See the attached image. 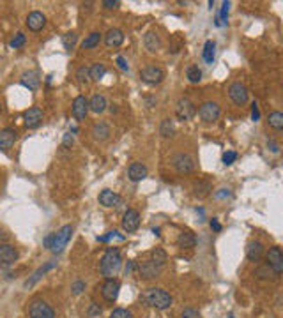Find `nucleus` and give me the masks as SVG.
I'll list each match as a JSON object with an SVG mask.
<instances>
[{"mask_svg": "<svg viewBox=\"0 0 283 318\" xmlns=\"http://www.w3.org/2000/svg\"><path fill=\"white\" fill-rule=\"evenodd\" d=\"M122 267V256L121 251L117 248H108L103 254L101 262H99V271L107 279H115V276L121 272Z\"/></svg>", "mask_w": 283, "mask_h": 318, "instance_id": "1", "label": "nucleus"}, {"mask_svg": "<svg viewBox=\"0 0 283 318\" xmlns=\"http://www.w3.org/2000/svg\"><path fill=\"white\" fill-rule=\"evenodd\" d=\"M140 300H144L147 306L161 309V311H165V309H168L172 306V297H170L168 292L163 290V288H149V290L140 297Z\"/></svg>", "mask_w": 283, "mask_h": 318, "instance_id": "2", "label": "nucleus"}, {"mask_svg": "<svg viewBox=\"0 0 283 318\" xmlns=\"http://www.w3.org/2000/svg\"><path fill=\"white\" fill-rule=\"evenodd\" d=\"M71 235H73V226L71 225H65L62 226L61 230L57 232V233H51V242H50V251L51 253H62L64 248L67 246V242L71 240Z\"/></svg>", "mask_w": 283, "mask_h": 318, "instance_id": "3", "label": "nucleus"}, {"mask_svg": "<svg viewBox=\"0 0 283 318\" xmlns=\"http://www.w3.org/2000/svg\"><path fill=\"white\" fill-rule=\"evenodd\" d=\"M170 165H172L179 173H191V171L195 170V159H193L190 154H184V152H179V154H175V156H172Z\"/></svg>", "mask_w": 283, "mask_h": 318, "instance_id": "4", "label": "nucleus"}, {"mask_svg": "<svg viewBox=\"0 0 283 318\" xmlns=\"http://www.w3.org/2000/svg\"><path fill=\"white\" fill-rule=\"evenodd\" d=\"M265 260H267V267L274 272V276H280L283 272V253L278 246H273L269 248L267 254H265Z\"/></svg>", "mask_w": 283, "mask_h": 318, "instance_id": "5", "label": "nucleus"}, {"mask_svg": "<svg viewBox=\"0 0 283 318\" xmlns=\"http://www.w3.org/2000/svg\"><path fill=\"white\" fill-rule=\"evenodd\" d=\"M195 115H196V108L188 97H181L175 103V117L179 120H191Z\"/></svg>", "mask_w": 283, "mask_h": 318, "instance_id": "6", "label": "nucleus"}, {"mask_svg": "<svg viewBox=\"0 0 283 318\" xmlns=\"http://www.w3.org/2000/svg\"><path fill=\"white\" fill-rule=\"evenodd\" d=\"M140 78L147 85H158L165 78V71L161 67H158V65H147V67L140 71Z\"/></svg>", "mask_w": 283, "mask_h": 318, "instance_id": "7", "label": "nucleus"}, {"mask_svg": "<svg viewBox=\"0 0 283 318\" xmlns=\"http://www.w3.org/2000/svg\"><path fill=\"white\" fill-rule=\"evenodd\" d=\"M219 115H221V108H219L218 103L214 101H205L198 108V117L204 122H214V120L219 119Z\"/></svg>", "mask_w": 283, "mask_h": 318, "instance_id": "8", "label": "nucleus"}, {"mask_svg": "<svg viewBox=\"0 0 283 318\" xmlns=\"http://www.w3.org/2000/svg\"><path fill=\"white\" fill-rule=\"evenodd\" d=\"M28 317L30 318H55V311L44 300H34L28 308Z\"/></svg>", "mask_w": 283, "mask_h": 318, "instance_id": "9", "label": "nucleus"}, {"mask_svg": "<svg viewBox=\"0 0 283 318\" xmlns=\"http://www.w3.org/2000/svg\"><path fill=\"white\" fill-rule=\"evenodd\" d=\"M228 96H230V99L236 106H244L248 103V88L244 87V83L234 82L228 87Z\"/></svg>", "mask_w": 283, "mask_h": 318, "instance_id": "10", "label": "nucleus"}, {"mask_svg": "<svg viewBox=\"0 0 283 318\" xmlns=\"http://www.w3.org/2000/svg\"><path fill=\"white\" fill-rule=\"evenodd\" d=\"M119 290H121V283L117 281V279H107L101 286L103 299L107 300V302H110V304H113L117 300V297H119Z\"/></svg>", "mask_w": 283, "mask_h": 318, "instance_id": "11", "label": "nucleus"}, {"mask_svg": "<svg viewBox=\"0 0 283 318\" xmlns=\"http://www.w3.org/2000/svg\"><path fill=\"white\" fill-rule=\"evenodd\" d=\"M23 122H25V127H28V129H36V127H39L43 122L41 108H37V106L28 108V110L23 113Z\"/></svg>", "mask_w": 283, "mask_h": 318, "instance_id": "12", "label": "nucleus"}, {"mask_svg": "<svg viewBox=\"0 0 283 318\" xmlns=\"http://www.w3.org/2000/svg\"><path fill=\"white\" fill-rule=\"evenodd\" d=\"M138 226H140V212L135 211V209H128L124 212V216H122V228L128 233H131V232L138 230Z\"/></svg>", "mask_w": 283, "mask_h": 318, "instance_id": "13", "label": "nucleus"}, {"mask_svg": "<svg viewBox=\"0 0 283 318\" xmlns=\"http://www.w3.org/2000/svg\"><path fill=\"white\" fill-rule=\"evenodd\" d=\"M71 113L76 120H85L88 113V101L85 99V96L74 97L73 105H71Z\"/></svg>", "mask_w": 283, "mask_h": 318, "instance_id": "14", "label": "nucleus"}, {"mask_svg": "<svg viewBox=\"0 0 283 318\" xmlns=\"http://www.w3.org/2000/svg\"><path fill=\"white\" fill-rule=\"evenodd\" d=\"M18 140V134L13 127H4L0 129V150L2 152H7L9 148H13V145Z\"/></svg>", "mask_w": 283, "mask_h": 318, "instance_id": "15", "label": "nucleus"}, {"mask_svg": "<svg viewBox=\"0 0 283 318\" xmlns=\"http://www.w3.org/2000/svg\"><path fill=\"white\" fill-rule=\"evenodd\" d=\"M18 260V251L11 244H0V265H13Z\"/></svg>", "mask_w": 283, "mask_h": 318, "instance_id": "16", "label": "nucleus"}, {"mask_svg": "<svg viewBox=\"0 0 283 318\" xmlns=\"http://www.w3.org/2000/svg\"><path fill=\"white\" fill-rule=\"evenodd\" d=\"M27 27L28 30H32V32H39V30H43V27L46 25V16L43 13H39V11H32V13L27 16Z\"/></svg>", "mask_w": 283, "mask_h": 318, "instance_id": "17", "label": "nucleus"}, {"mask_svg": "<svg viewBox=\"0 0 283 318\" xmlns=\"http://www.w3.org/2000/svg\"><path fill=\"white\" fill-rule=\"evenodd\" d=\"M99 203H101L103 207H117L119 203H121V196L115 193V191H111V189H103L101 193H99Z\"/></svg>", "mask_w": 283, "mask_h": 318, "instance_id": "18", "label": "nucleus"}, {"mask_svg": "<svg viewBox=\"0 0 283 318\" xmlns=\"http://www.w3.org/2000/svg\"><path fill=\"white\" fill-rule=\"evenodd\" d=\"M124 42V32L121 28H110L107 34H105V44L108 48H119Z\"/></svg>", "mask_w": 283, "mask_h": 318, "instance_id": "19", "label": "nucleus"}, {"mask_svg": "<svg viewBox=\"0 0 283 318\" xmlns=\"http://www.w3.org/2000/svg\"><path fill=\"white\" fill-rule=\"evenodd\" d=\"M20 83L23 85L25 88H28V90H37L39 88V83H41V78L37 76L36 71H25L23 74H22V78H20Z\"/></svg>", "mask_w": 283, "mask_h": 318, "instance_id": "20", "label": "nucleus"}, {"mask_svg": "<svg viewBox=\"0 0 283 318\" xmlns=\"http://www.w3.org/2000/svg\"><path fill=\"white\" fill-rule=\"evenodd\" d=\"M128 177H130L131 182H140L147 177V166L142 165V163H133V165L128 168Z\"/></svg>", "mask_w": 283, "mask_h": 318, "instance_id": "21", "label": "nucleus"}, {"mask_svg": "<svg viewBox=\"0 0 283 318\" xmlns=\"http://www.w3.org/2000/svg\"><path fill=\"white\" fill-rule=\"evenodd\" d=\"M144 44H145V48L151 51V53H156V51H159V50H161V46H163L161 37H159L156 32H152V30L144 36Z\"/></svg>", "mask_w": 283, "mask_h": 318, "instance_id": "22", "label": "nucleus"}, {"mask_svg": "<svg viewBox=\"0 0 283 318\" xmlns=\"http://www.w3.org/2000/svg\"><path fill=\"white\" fill-rule=\"evenodd\" d=\"M262 254H264V244L259 242V240H253L250 242L246 248V256L250 262H259L262 258Z\"/></svg>", "mask_w": 283, "mask_h": 318, "instance_id": "23", "label": "nucleus"}, {"mask_svg": "<svg viewBox=\"0 0 283 318\" xmlns=\"http://www.w3.org/2000/svg\"><path fill=\"white\" fill-rule=\"evenodd\" d=\"M159 271H161V269L156 267V265H154L151 260H149V262H144L138 267L140 276L144 277V279H152V277H158L159 276Z\"/></svg>", "mask_w": 283, "mask_h": 318, "instance_id": "24", "label": "nucleus"}, {"mask_svg": "<svg viewBox=\"0 0 283 318\" xmlns=\"http://www.w3.org/2000/svg\"><path fill=\"white\" fill-rule=\"evenodd\" d=\"M107 97L101 96V94H94L92 99L88 101V110L92 111V113H103V111L107 110Z\"/></svg>", "mask_w": 283, "mask_h": 318, "instance_id": "25", "label": "nucleus"}, {"mask_svg": "<svg viewBox=\"0 0 283 318\" xmlns=\"http://www.w3.org/2000/svg\"><path fill=\"white\" fill-rule=\"evenodd\" d=\"M211 191H213V186H211L209 180H198L195 184V188H193V194L200 200L207 198L211 194Z\"/></svg>", "mask_w": 283, "mask_h": 318, "instance_id": "26", "label": "nucleus"}, {"mask_svg": "<svg viewBox=\"0 0 283 318\" xmlns=\"http://www.w3.org/2000/svg\"><path fill=\"white\" fill-rule=\"evenodd\" d=\"M92 134L94 138L99 140V142H105V140L110 138V127H108L107 122H96V124L92 126Z\"/></svg>", "mask_w": 283, "mask_h": 318, "instance_id": "27", "label": "nucleus"}, {"mask_svg": "<svg viewBox=\"0 0 283 318\" xmlns=\"http://www.w3.org/2000/svg\"><path fill=\"white\" fill-rule=\"evenodd\" d=\"M196 244V237L191 232H182L181 235L177 237V246L181 249H193Z\"/></svg>", "mask_w": 283, "mask_h": 318, "instance_id": "28", "label": "nucleus"}, {"mask_svg": "<svg viewBox=\"0 0 283 318\" xmlns=\"http://www.w3.org/2000/svg\"><path fill=\"white\" fill-rule=\"evenodd\" d=\"M53 267H57V262H50V263H46V265L39 267V269H37V271L32 274V277H30V279H28V281L25 283V286H27V288H28V286H34L37 281H39V279H41L43 276H44V274H46L48 271H51Z\"/></svg>", "mask_w": 283, "mask_h": 318, "instance_id": "29", "label": "nucleus"}, {"mask_svg": "<svg viewBox=\"0 0 283 318\" xmlns=\"http://www.w3.org/2000/svg\"><path fill=\"white\" fill-rule=\"evenodd\" d=\"M214 57H216V42L214 41H205L204 51H202V59L205 60V64H213Z\"/></svg>", "mask_w": 283, "mask_h": 318, "instance_id": "30", "label": "nucleus"}, {"mask_svg": "<svg viewBox=\"0 0 283 318\" xmlns=\"http://www.w3.org/2000/svg\"><path fill=\"white\" fill-rule=\"evenodd\" d=\"M159 134L163 138H172L175 134V127H174V122L170 119H163L161 124H159Z\"/></svg>", "mask_w": 283, "mask_h": 318, "instance_id": "31", "label": "nucleus"}, {"mask_svg": "<svg viewBox=\"0 0 283 318\" xmlns=\"http://www.w3.org/2000/svg\"><path fill=\"white\" fill-rule=\"evenodd\" d=\"M101 39H103V36L99 32L88 34L84 39V42H82V48H84V50H92V48H96L99 42H101Z\"/></svg>", "mask_w": 283, "mask_h": 318, "instance_id": "32", "label": "nucleus"}, {"mask_svg": "<svg viewBox=\"0 0 283 318\" xmlns=\"http://www.w3.org/2000/svg\"><path fill=\"white\" fill-rule=\"evenodd\" d=\"M267 124L269 127H273L274 131H282L283 129V113L282 111H273L267 117Z\"/></svg>", "mask_w": 283, "mask_h": 318, "instance_id": "33", "label": "nucleus"}, {"mask_svg": "<svg viewBox=\"0 0 283 318\" xmlns=\"http://www.w3.org/2000/svg\"><path fill=\"white\" fill-rule=\"evenodd\" d=\"M151 256H152V260H151V262H152L156 267H158V269L165 267V263H167V253H165V249L156 248L152 251V254H151Z\"/></svg>", "mask_w": 283, "mask_h": 318, "instance_id": "34", "label": "nucleus"}, {"mask_svg": "<svg viewBox=\"0 0 283 318\" xmlns=\"http://www.w3.org/2000/svg\"><path fill=\"white\" fill-rule=\"evenodd\" d=\"M88 74H90V80L94 82H99L101 78H105L107 74V67L103 64H94L92 67H88Z\"/></svg>", "mask_w": 283, "mask_h": 318, "instance_id": "35", "label": "nucleus"}, {"mask_svg": "<svg viewBox=\"0 0 283 318\" xmlns=\"http://www.w3.org/2000/svg\"><path fill=\"white\" fill-rule=\"evenodd\" d=\"M186 78L190 83H200L202 80V71H200L198 65H190L188 69H186Z\"/></svg>", "mask_w": 283, "mask_h": 318, "instance_id": "36", "label": "nucleus"}, {"mask_svg": "<svg viewBox=\"0 0 283 318\" xmlns=\"http://www.w3.org/2000/svg\"><path fill=\"white\" fill-rule=\"evenodd\" d=\"M76 41H78V36L74 32H67L64 37H62V44L67 51H73L74 46H76Z\"/></svg>", "mask_w": 283, "mask_h": 318, "instance_id": "37", "label": "nucleus"}, {"mask_svg": "<svg viewBox=\"0 0 283 318\" xmlns=\"http://www.w3.org/2000/svg\"><path fill=\"white\" fill-rule=\"evenodd\" d=\"M228 9H230V2H223L221 4V11H219V16L216 18V25L221 27V25H227V18H228Z\"/></svg>", "mask_w": 283, "mask_h": 318, "instance_id": "38", "label": "nucleus"}, {"mask_svg": "<svg viewBox=\"0 0 283 318\" xmlns=\"http://www.w3.org/2000/svg\"><path fill=\"white\" fill-rule=\"evenodd\" d=\"M76 80H78V83H88V82H90V74H88L87 65H82V67H78V71H76Z\"/></svg>", "mask_w": 283, "mask_h": 318, "instance_id": "39", "label": "nucleus"}, {"mask_svg": "<svg viewBox=\"0 0 283 318\" xmlns=\"http://www.w3.org/2000/svg\"><path fill=\"white\" fill-rule=\"evenodd\" d=\"M25 41H27V37H25V34H22V32H18L16 36L13 37L9 41V46L11 48H14V50H18V48H22L25 44Z\"/></svg>", "mask_w": 283, "mask_h": 318, "instance_id": "40", "label": "nucleus"}, {"mask_svg": "<svg viewBox=\"0 0 283 318\" xmlns=\"http://www.w3.org/2000/svg\"><path fill=\"white\" fill-rule=\"evenodd\" d=\"M110 318H133V315H131V311H128L124 308H117L111 311Z\"/></svg>", "mask_w": 283, "mask_h": 318, "instance_id": "41", "label": "nucleus"}, {"mask_svg": "<svg viewBox=\"0 0 283 318\" xmlns=\"http://www.w3.org/2000/svg\"><path fill=\"white\" fill-rule=\"evenodd\" d=\"M236 159H237V152H234V150H227V152L223 154V165L225 166H230Z\"/></svg>", "mask_w": 283, "mask_h": 318, "instance_id": "42", "label": "nucleus"}, {"mask_svg": "<svg viewBox=\"0 0 283 318\" xmlns=\"http://www.w3.org/2000/svg\"><path fill=\"white\" fill-rule=\"evenodd\" d=\"M111 239L124 240V237H122V235H119V233H117V232H108L107 235H101V237H98V242H108V240H111Z\"/></svg>", "mask_w": 283, "mask_h": 318, "instance_id": "43", "label": "nucleus"}, {"mask_svg": "<svg viewBox=\"0 0 283 318\" xmlns=\"http://www.w3.org/2000/svg\"><path fill=\"white\" fill-rule=\"evenodd\" d=\"M181 318H202V317H200V313H198V311H196V309H193V308H186V309H182Z\"/></svg>", "mask_w": 283, "mask_h": 318, "instance_id": "44", "label": "nucleus"}, {"mask_svg": "<svg viewBox=\"0 0 283 318\" xmlns=\"http://www.w3.org/2000/svg\"><path fill=\"white\" fill-rule=\"evenodd\" d=\"M87 315H88V317H90V318L99 317V315H101V308H99V306L96 304V302H92V304H90V308H88Z\"/></svg>", "mask_w": 283, "mask_h": 318, "instance_id": "45", "label": "nucleus"}, {"mask_svg": "<svg viewBox=\"0 0 283 318\" xmlns=\"http://www.w3.org/2000/svg\"><path fill=\"white\" fill-rule=\"evenodd\" d=\"M71 290H73L74 295H80L82 292L85 290V283L84 281H74L73 286H71Z\"/></svg>", "mask_w": 283, "mask_h": 318, "instance_id": "46", "label": "nucleus"}, {"mask_svg": "<svg viewBox=\"0 0 283 318\" xmlns=\"http://www.w3.org/2000/svg\"><path fill=\"white\" fill-rule=\"evenodd\" d=\"M119 5H121L119 0H105V2H103V7H105V9H117Z\"/></svg>", "mask_w": 283, "mask_h": 318, "instance_id": "47", "label": "nucleus"}, {"mask_svg": "<svg viewBox=\"0 0 283 318\" xmlns=\"http://www.w3.org/2000/svg\"><path fill=\"white\" fill-rule=\"evenodd\" d=\"M115 62H117V67H119L121 71H128V69H130V65H128V62H126L124 57L119 55V57L115 59Z\"/></svg>", "mask_w": 283, "mask_h": 318, "instance_id": "48", "label": "nucleus"}, {"mask_svg": "<svg viewBox=\"0 0 283 318\" xmlns=\"http://www.w3.org/2000/svg\"><path fill=\"white\" fill-rule=\"evenodd\" d=\"M73 143H74V136L71 133H65L64 134V140H62V145H64V147H73Z\"/></svg>", "mask_w": 283, "mask_h": 318, "instance_id": "49", "label": "nucleus"}, {"mask_svg": "<svg viewBox=\"0 0 283 318\" xmlns=\"http://www.w3.org/2000/svg\"><path fill=\"white\" fill-rule=\"evenodd\" d=\"M267 148H269L273 154H280V145L274 140H267Z\"/></svg>", "mask_w": 283, "mask_h": 318, "instance_id": "50", "label": "nucleus"}, {"mask_svg": "<svg viewBox=\"0 0 283 318\" xmlns=\"http://www.w3.org/2000/svg\"><path fill=\"white\" fill-rule=\"evenodd\" d=\"M260 119V111H259V105H257V103H253V105H251V120H259Z\"/></svg>", "mask_w": 283, "mask_h": 318, "instance_id": "51", "label": "nucleus"}, {"mask_svg": "<svg viewBox=\"0 0 283 318\" xmlns=\"http://www.w3.org/2000/svg\"><path fill=\"white\" fill-rule=\"evenodd\" d=\"M214 196H216V198L218 200H225V198H228V196H230V189H219L218 193L214 194Z\"/></svg>", "mask_w": 283, "mask_h": 318, "instance_id": "52", "label": "nucleus"}, {"mask_svg": "<svg viewBox=\"0 0 283 318\" xmlns=\"http://www.w3.org/2000/svg\"><path fill=\"white\" fill-rule=\"evenodd\" d=\"M211 228H213L214 232H221V225H219V221L216 219V217L211 219Z\"/></svg>", "mask_w": 283, "mask_h": 318, "instance_id": "53", "label": "nucleus"}, {"mask_svg": "<svg viewBox=\"0 0 283 318\" xmlns=\"http://www.w3.org/2000/svg\"><path fill=\"white\" fill-rule=\"evenodd\" d=\"M7 239H9V235L5 233V230H2V228H0V244H5V242H7Z\"/></svg>", "mask_w": 283, "mask_h": 318, "instance_id": "54", "label": "nucleus"}, {"mask_svg": "<svg viewBox=\"0 0 283 318\" xmlns=\"http://www.w3.org/2000/svg\"><path fill=\"white\" fill-rule=\"evenodd\" d=\"M50 242H51V233L50 235H46V239L43 240V246H44V248H50Z\"/></svg>", "mask_w": 283, "mask_h": 318, "instance_id": "55", "label": "nucleus"}, {"mask_svg": "<svg viewBox=\"0 0 283 318\" xmlns=\"http://www.w3.org/2000/svg\"><path fill=\"white\" fill-rule=\"evenodd\" d=\"M133 267H135V262H130L128 265H126V274H130L131 271H133Z\"/></svg>", "mask_w": 283, "mask_h": 318, "instance_id": "56", "label": "nucleus"}, {"mask_svg": "<svg viewBox=\"0 0 283 318\" xmlns=\"http://www.w3.org/2000/svg\"><path fill=\"white\" fill-rule=\"evenodd\" d=\"M0 115H2V105H0Z\"/></svg>", "mask_w": 283, "mask_h": 318, "instance_id": "57", "label": "nucleus"}]
</instances>
